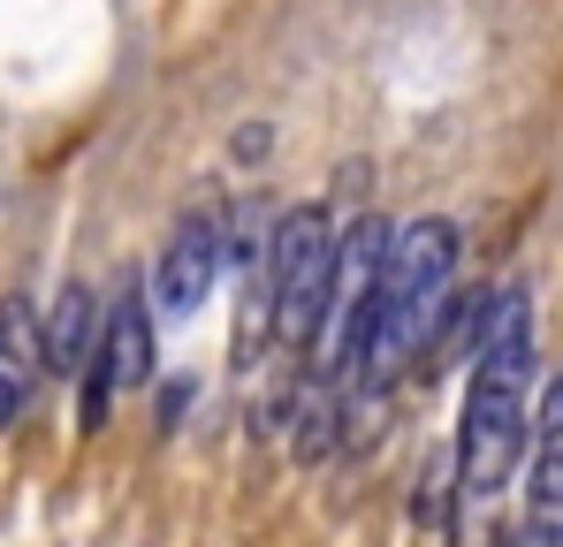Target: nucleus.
<instances>
[{
	"instance_id": "nucleus-3",
	"label": "nucleus",
	"mask_w": 563,
	"mask_h": 547,
	"mask_svg": "<svg viewBox=\"0 0 563 547\" xmlns=\"http://www.w3.org/2000/svg\"><path fill=\"white\" fill-rule=\"evenodd\" d=\"M213 274H221V213H184L176 221V236H168V252H161V267H153V304L168 312V320H190L206 297H213Z\"/></svg>"
},
{
	"instance_id": "nucleus-5",
	"label": "nucleus",
	"mask_w": 563,
	"mask_h": 547,
	"mask_svg": "<svg viewBox=\"0 0 563 547\" xmlns=\"http://www.w3.org/2000/svg\"><path fill=\"white\" fill-rule=\"evenodd\" d=\"M99 350V304L85 281H62V297H54V320H46V372H62V380H77Z\"/></svg>"
},
{
	"instance_id": "nucleus-10",
	"label": "nucleus",
	"mask_w": 563,
	"mask_h": 547,
	"mask_svg": "<svg viewBox=\"0 0 563 547\" xmlns=\"http://www.w3.org/2000/svg\"><path fill=\"white\" fill-rule=\"evenodd\" d=\"M184 411H190V380H168V388H161V426H176Z\"/></svg>"
},
{
	"instance_id": "nucleus-7",
	"label": "nucleus",
	"mask_w": 563,
	"mask_h": 547,
	"mask_svg": "<svg viewBox=\"0 0 563 547\" xmlns=\"http://www.w3.org/2000/svg\"><path fill=\"white\" fill-rule=\"evenodd\" d=\"M450 502H457V464H450V449H434L419 464V494H411L419 533H442V525H450Z\"/></svg>"
},
{
	"instance_id": "nucleus-4",
	"label": "nucleus",
	"mask_w": 563,
	"mask_h": 547,
	"mask_svg": "<svg viewBox=\"0 0 563 547\" xmlns=\"http://www.w3.org/2000/svg\"><path fill=\"white\" fill-rule=\"evenodd\" d=\"M92 372H107V388H114V395L153 380V297H145V281H122V297L99 312Z\"/></svg>"
},
{
	"instance_id": "nucleus-12",
	"label": "nucleus",
	"mask_w": 563,
	"mask_h": 547,
	"mask_svg": "<svg viewBox=\"0 0 563 547\" xmlns=\"http://www.w3.org/2000/svg\"><path fill=\"white\" fill-rule=\"evenodd\" d=\"M495 547H556V540H541L533 525H503V540H495Z\"/></svg>"
},
{
	"instance_id": "nucleus-1",
	"label": "nucleus",
	"mask_w": 563,
	"mask_h": 547,
	"mask_svg": "<svg viewBox=\"0 0 563 547\" xmlns=\"http://www.w3.org/2000/svg\"><path fill=\"white\" fill-rule=\"evenodd\" d=\"M526 388H533V304L526 289H503L487 312V335L472 350V388L465 418H457V494L495 502L526 456Z\"/></svg>"
},
{
	"instance_id": "nucleus-9",
	"label": "nucleus",
	"mask_w": 563,
	"mask_h": 547,
	"mask_svg": "<svg viewBox=\"0 0 563 547\" xmlns=\"http://www.w3.org/2000/svg\"><path fill=\"white\" fill-rule=\"evenodd\" d=\"M526 434H533L541 449H563V372L549 380V388H541V403L526 411Z\"/></svg>"
},
{
	"instance_id": "nucleus-6",
	"label": "nucleus",
	"mask_w": 563,
	"mask_h": 547,
	"mask_svg": "<svg viewBox=\"0 0 563 547\" xmlns=\"http://www.w3.org/2000/svg\"><path fill=\"white\" fill-rule=\"evenodd\" d=\"M518 525H533L541 540L563 547V449H541L533 456V479H526V517Z\"/></svg>"
},
{
	"instance_id": "nucleus-11",
	"label": "nucleus",
	"mask_w": 563,
	"mask_h": 547,
	"mask_svg": "<svg viewBox=\"0 0 563 547\" xmlns=\"http://www.w3.org/2000/svg\"><path fill=\"white\" fill-rule=\"evenodd\" d=\"M23 418V388H15V372H0V434Z\"/></svg>"
},
{
	"instance_id": "nucleus-8",
	"label": "nucleus",
	"mask_w": 563,
	"mask_h": 547,
	"mask_svg": "<svg viewBox=\"0 0 563 547\" xmlns=\"http://www.w3.org/2000/svg\"><path fill=\"white\" fill-rule=\"evenodd\" d=\"M0 358L8 365H46V327L23 297H0Z\"/></svg>"
},
{
	"instance_id": "nucleus-2",
	"label": "nucleus",
	"mask_w": 563,
	"mask_h": 547,
	"mask_svg": "<svg viewBox=\"0 0 563 547\" xmlns=\"http://www.w3.org/2000/svg\"><path fill=\"white\" fill-rule=\"evenodd\" d=\"M328 281H335V221L320 205H289L267 221V297H275V343L289 358H312L328 335Z\"/></svg>"
}]
</instances>
